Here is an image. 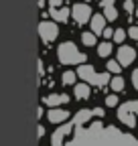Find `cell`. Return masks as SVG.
Returning a JSON list of instances; mask_svg holds the SVG:
<instances>
[{"label": "cell", "mask_w": 138, "mask_h": 146, "mask_svg": "<svg viewBox=\"0 0 138 146\" xmlns=\"http://www.w3.org/2000/svg\"><path fill=\"white\" fill-rule=\"evenodd\" d=\"M57 57L63 65H77V63H85V59H88L85 53H81L75 47V43H71V41L61 43L57 47Z\"/></svg>", "instance_id": "cell-1"}, {"label": "cell", "mask_w": 138, "mask_h": 146, "mask_svg": "<svg viewBox=\"0 0 138 146\" xmlns=\"http://www.w3.org/2000/svg\"><path fill=\"white\" fill-rule=\"evenodd\" d=\"M124 8H126L128 12H132V10H134V4H132V0H126V2H124Z\"/></svg>", "instance_id": "cell-23"}, {"label": "cell", "mask_w": 138, "mask_h": 146, "mask_svg": "<svg viewBox=\"0 0 138 146\" xmlns=\"http://www.w3.org/2000/svg\"><path fill=\"white\" fill-rule=\"evenodd\" d=\"M39 6H45V0H39Z\"/></svg>", "instance_id": "cell-26"}, {"label": "cell", "mask_w": 138, "mask_h": 146, "mask_svg": "<svg viewBox=\"0 0 138 146\" xmlns=\"http://www.w3.org/2000/svg\"><path fill=\"white\" fill-rule=\"evenodd\" d=\"M67 102H69V96H65V94H49L43 98V104H47L49 108H59Z\"/></svg>", "instance_id": "cell-7"}, {"label": "cell", "mask_w": 138, "mask_h": 146, "mask_svg": "<svg viewBox=\"0 0 138 146\" xmlns=\"http://www.w3.org/2000/svg\"><path fill=\"white\" fill-rule=\"evenodd\" d=\"M134 59H136V49H132V47H120L118 49V63L122 65V67H128V65H132L134 63Z\"/></svg>", "instance_id": "cell-6"}, {"label": "cell", "mask_w": 138, "mask_h": 146, "mask_svg": "<svg viewBox=\"0 0 138 146\" xmlns=\"http://www.w3.org/2000/svg\"><path fill=\"white\" fill-rule=\"evenodd\" d=\"M49 14L53 16L55 21L65 23L67 18H69V14H71V10H69V8H65V6H51V8H49Z\"/></svg>", "instance_id": "cell-10"}, {"label": "cell", "mask_w": 138, "mask_h": 146, "mask_svg": "<svg viewBox=\"0 0 138 146\" xmlns=\"http://www.w3.org/2000/svg\"><path fill=\"white\" fill-rule=\"evenodd\" d=\"M51 6H63L61 0H51Z\"/></svg>", "instance_id": "cell-24"}, {"label": "cell", "mask_w": 138, "mask_h": 146, "mask_svg": "<svg viewBox=\"0 0 138 146\" xmlns=\"http://www.w3.org/2000/svg\"><path fill=\"white\" fill-rule=\"evenodd\" d=\"M110 53H112V43L110 41H104V43L98 45V55L100 57H108Z\"/></svg>", "instance_id": "cell-13"}, {"label": "cell", "mask_w": 138, "mask_h": 146, "mask_svg": "<svg viewBox=\"0 0 138 146\" xmlns=\"http://www.w3.org/2000/svg\"><path fill=\"white\" fill-rule=\"evenodd\" d=\"M128 36L134 39V41H138V27H130L128 29Z\"/></svg>", "instance_id": "cell-20"}, {"label": "cell", "mask_w": 138, "mask_h": 146, "mask_svg": "<svg viewBox=\"0 0 138 146\" xmlns=\"http://www.w3.org/2000/svg\"><path fill=\"white\" fill-rule=\"evenodd\" d=\"M73 94H75V98H79V100H88V98H90V85H88V83H77V85L73 87Z\"/></svg>", "instance_id": "cell-12"}, {"label": "cell", "mask_w": 138, "mask_h": 146, "mask_svg": "<svg viewBox=\"0 0 138 146\" xmlns=\"http://www.w3.org/2000/svg\"><path fill=\"white\" fill-rule=\"evenodd\" d=\"M39 33H41V39L45 43H51V41H55L57 39V35H59V29L55 23H51V21H41L39 25Z\"/></svg>", "instance_id": "cell-5"}, {"label": "cell", "mask_w": 138, "mask_h": 146, "mask_svg": "<svg viewBox=\"0 0 138 146\" xmlns=\"http://www.w3.org/2000/svg\"><path fill=\"white\" fill-rule=\"evenodd\" d=\"M106 69H108L110 73H116V75H118V73H120V69H122V65H120L118 61H114V59H110V61L106 63Z\"/></svg>", "instance_id": "cell-17"}, {"label": "cell", "mask_w": 138, "mask_h": 146, "mask_svg": "<svg viewBox=\"0 0 138 146\" xmlns=\"http://www.w3.org/2000/svg\"><path fill=\"white\" fill-rule=\"evenodd\" d=\"M77 75L83 81L92 83V85H106V83H110V73H96V69L92 65H79Z\"/></svg>", "instance_id": "cell-2"}, {"label": "cell", "mask_w": 138, "mask_h": 146, "mask_svg": "<svg viewBox=\"0 0 138 146\" xmlns=\"http://www.w3.org/2000/svg\"><path fill=\"white\" fill-rule=\"evenodd\" d=\"M110 85H112L114 91H122V89H124V79L120 77V75H116V77L110 81Z\"/></svg>", "instance_id": "cell-16"}, {"label": "cell", "mask_w": 138, "mask_h": 146, "mask_svg": "<svg viewBox=\"0 0 138 146\" xmlns=\"http://www.w3.org/2000/svg\"><path fill=\"white\" fill-rule=\"evenodd\" d=\"M71 16L75 18V23H79V25H85V23H90L92 21V8H90V4H73V8H71Z\"/></svg>", "instance_id": "cell-4"}, {"label": "cell", "mask_w": 138, "mask_h": 146, "mask_svg": "<svg viewBox=\"0 0 138 146\" xmlns=\"http://www.w3.org/2000/svg\"><path fill=\"white\" fill-rule=\"evenodd\" d=\"M94 114H96V116H104V110H102V108H96Z\"/></svg>", "instance_id": "cell-25"}, {"label": "cell", "mask_w": 138, "mask_h": 146, "mask_svg": "<svg viewBox=\"0 0 138 146\" xmlns=\"http://www.w3.org/2000/svg\"><path fill=\"white\" fill-rule=\"evenodd\" d=\"M61 79H63V83H65V85H73V83H75V79H77V73H75V71H65Z\"/></svg>", "instance_id": "cell-14"}, {"label": "cell", "mask_w": 138, "mask_h": 146, "mask_svg": "<svg viewBox=\"0 0 138 146\" xmlns=\"http://www.w3.org/2000/svg\"><path fill=\"white\" fill-rule=\"evenodd\" d=\"M102 8H104V16L108 21H116L118 18V10L114 6V0H102Z\"/></svg>", "instance_id": "cell-11"}, {"label": "cell", "mask_w": 138, "mask_h": 146, "mask_svg": "<svg viewBox=\"0 0 138 146\" xmlns=\"http://www.w3.org/2000/svg\"><path fill=\"white\" fill-rule=\"evenodd\" d=\"M126 35H128V33H126L124 29H116V31H114V43H124V41H126Z\"/></svg>", "instance_id": "cell-18"}, {"label": "cell", "mask_w": 138, "mask_h": 146, "mask_svg": "<svg viewBox=\"0 0 138 146\" xmlns=\"http://www.w3.org/2000/svg\"><path fill=\"white\" fill-rule=\"evenodd\" d=\"M81 41H83V45H88V47H94L96 45V35L90 31V33H83L81 35Z\"/></svg>", "instance_id": "cell-15"}, {"label": "cell", "mask_w": 138, "mask_h": 146, "mask_svg": "<svg viewBox=\"0 0 138 146\" xmlns=\"http://www.w3.org/2000/svg\"><path fill=\"white\" fill-rule=\"evenodd\" d=\"M132 83H134V87L138 89V69L132 71Z\"/></svg>", "instance_id": "cell-21"}, {"label": "cell", "mask_w": 138, "mask_h": 146, "mask_svg": "<svg viewBox=\"0 0 138 146\" xmlns=\"http://www.w3.org/2000/svg\"><path fill=\"white\" fill-rule=\"evenodd\" d=\"M136 116H138V102H128L124 106H120V110H118V118L122 120L128 128H136L138 126Z\"/></svg>", "instance_id": "cell-3"}, {"label": "cell", "mask_w": 138, "mask_h": 146, "mask_svg": "<svg viewBox=\"0 0 138 146\" xmlns=\"http://www.w3.org/2000/svg\"><path fill=\"white\" fill-rule=\"evenodd\" d=\"M106 106H108V108H114V106H118V98H116L114 94H110V96L106 98Z\"/></svg>", "instance_id": "cell-19"}, {"label": "cell", "mask_w": 138, "mask_h": 146, "mask_svg": "<svg viewBox=\"0 0 138 146\" xmlns=\"http://www.w3.org/2000/svg\"><path fill=\"white\" fill-rule=\"evenodd\" d=\"M47 118H49V122H53V124H61V122H65L69 118V112L63 110V108H51Z\"/></svg>", "instance_id": "cell-8"}, {"label": "cell", "mask_w": 138, "mask_h": 146, "mask_svg": "<svg viewBox=\"0 0 138 146\" xmlns=\"http://www.w3.org/2000/svg\"><path fill=\"white\" fill-rule=\"evenodd\" d=\"M90 25H92V33L94 35H104V31H106V16L104 14H94Z\"/></svg>", "instance_id": "cell-9"}, {"label": "cell", "mask_w": 138, "mask_h": 146, "mask_svg": "<svg viewBox=\"0 0 138 146\" xmlns=\"http://www.w3.org/2000/svg\"><path fill=\"white\" fill-rule=\"evenodd\" d=\"M104 36H106L108 41H110V39H114V31H112V29H106V31H104Z\"/></svg>", "instance_id": "cell-22"}]
</instances>
